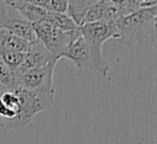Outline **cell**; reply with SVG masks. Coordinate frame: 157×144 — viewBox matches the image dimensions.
Listing matches in <instances>:
<instances>
[{
	"label": "cell",
	"mask_w": 157,
	"mask_h": 144,
	"mask_svg": "<svg viewBox=\"0 0 157 144\" xmlns=\"http://www.w3.org/2000/svg\"><path fill=\"white\" fill-rule=\"evenodd\" d=\"M26 53L12 52V50H1L0 49V60L11 70H17L22 64Z\"/></svg>",
	"instance_id": "cell-16"
},
{
	"label": "cell",
	"mask_w": 157,
	"mask_h": 144,
	"mask_svg": "<svg viewBox=\"0 0 157 144\" xmlns=\"http://www.w3.org/2000/svg\"><path fill=\"white\" fill-rule=\"evenodd\" d=\"M81 36L80 30L76 31H60L54 28L50 37L43 43V46L47 48V50L52 54V57L56 60L61 59L66 50L70 48V46Z\"/></svg>",
	"instance_id": "cell-7"
},
{
	"label": "cell",
	"mask_w": 157,
	"mask_h": 144,
	"mask_svg": "<svg viewBox=\"0 0 157 144\" xmlns=\"http://www.w3.org/2000/svg\"><path fill=\"white\" fill-rule=\"evenodd\" d=\"M157 20V5L140 9L136 12L118 18L119 41L125 43L144 42L155 38Z\"/></svg>",
	"instance_id": "cell-2"
},
{
	"label": "cell",
	"mask_w": 157,
	"mask_h": 144,
	"mask_svg": "<svg viewBox=\"0 0 157 144\" xmlns=\"http://www.w3.org/2000/svg\"><path fill=\"white\" fill-rule=\"evenodd\" d=\"M63 58L71 60L78 69L98 71L102 75L108 74L109 64L104 59L102 49L88 43L82 36H80L70 46Z\"/></svg>",
	"instance_id": "cell-3"
},
{
	"label": "cell",
	"mask_w": 157,
	"mask_h": 144,
	"mask_svg": "<svg viewBox=\"0 0 157 144\" xmlns=\"http://www.w3.org/2000/svg\"><path fill=\"white\" fill-rule=\"evenodd\" d=\"M31 47V43L17 34H13L9 31L0 30V49L1 50H12L20 53H27Z\"/></svg>",
	"instance_id": "cell-11"
},
{
	"label": "cell",
	"mask_w": 157,
	"mask_h": 144,
	"mask_svg": "<svg viewBox=\"0 0 157 144\" xmlns=\"http://www.w3.org/2000/svg\"><path fill=\"white\" fill-rule=\"evenodd\" d=\"M81 36L92 46L103 48L108 39H119V30L115 21H98L78 27Z\"/></svg>",
	"instance_id": "cell-6"
},
{
	"label": "cell",
	"mask_w": 157,
	"mask_h": 144,
	"mask_svg": "<svg viewBox=\"0 0 157 144\" xmlns=\"http://www.w3.org/2000/svg\"><path fill=\"white\" fill-rule=\"evenodd\" d=\"M5 1L29 23H34L37 21L44 20L47 16V11L33 4L32 0H5Z\"/></svg>",
	"instance_id": "cell-10"
},
{
	"label": "cell",
	"mask_w": 157,
	"mask_h": 144,
	"mask_svg": "<svg viewBox=\"0 0 157 144\" xmlns=\"http://www.w3.org/2000/svg\"><path fill=\"white\" fill-rule=\"evenodd\" d=\"M45 20L49 21L56 30L60 31H76L78 30V26L71 20V17L67 14H56V12H47Z\"/></svg>",
	"instance_id": "cell-13"
},
{
	"label": "cell",
	"mask_w": 157,
	"mask_h": 144,
	"mask_svg": "<svg viewBox=\"0 0 157 144\" xmlns=\"http://www.w3.org/2000/svg\"><path fill=\"white\" fill-rule=\"evenodd\" d=\"M0 30H5L13 34H17L29 43L37 41L32 30V23L25 20L10 5H7L5 0L0 1Z\"/></svg>",
	"instance_id": "cell-5"
},
{
	"label": "cell",
	"mask_w": 157,
	"mask_h": 144,
	"mask_svg": "<svg viewBox=\"0 0 157 144\" xmlns=\"http://www.w3.org/2000/svg\"><path fill=\"white\" fill-rule=\"evenodd\" d=\"M94 2H96V0H70V1H67L66 14L80 27L83 17L86 16L87 11L91 9V6Z\"/></svg>",
	"instance_id": "cell-12"
},
{
	"label": "cell",
	"mask_w": 157,
	"mask_h": 144,
	"mask_svg": "<svg viewBox=\"0 0 157 144\" xmlns=\"http://www.w3.org/2000/svg\"><path fill=\"white\" fill-rule=\"evenodd\" d=\"M33 4L42 7L47 12H56V14H66L67 10V0H32Z\"/></svg>",
	"instance_id": "cell-15"
},
{
	"label": "cell",
	"mask_w": 157,
	"mask_h": 144,
	"mask_svg": "<svg viewBox=\"0 0 157 144\" xmlns=\"http://www.w3.org/2000/svg\"><path fill=\"white\" fill-rule=\"evenodd\" d=\"M6 91H7V90H6L4 86H1V85H0V96H1L4 92H6Z\"/></svg>",
	"instance_id": "cell-17"
},
{
	"label": "cell",
	"mask_w": 157,
	"mask_h": 144,
	"mask_svg": "<svg viewBox=\"0 0 157 144\" xmlns=\"http://www.w3.org/2000/svg\"><path fill=\"white\" fill-rule=\"evenodd\" d=\"M58 60H53L47 65L28 70L23 74H18V89L29 91H45L55 92L53 85L54 69Z\"/></svg>",
	"instance_id": "cell-4"
},
{
	"label": "cell",
	"mask_w": 157,
	"mask_h": 144,
	"mask_svg": "<svg viewBox=\"0 0 157 144\" xmlns=\"http://www.w3.org/2000/svg\"><path fill=\"white\" fill-rule=\"evenodd\" d=\"M18 98V110L15 118L1 122V127L6 130H17L29 124L34 116L49 110L54 105L55 92L29 91L18 89L15 91Z\"/></svg>",
	"instance_id": "cell-1"
},
{
	"label": "cell",
	"mask_w": 157,
	"mask_h": 144,
	"mask_svg": "<svg viewBox=\"0 0 157 144\" xmlns=\"http://www.w3.org/2000/svg\"><path fill=\"white\" fill-rule=\"evenodd\" d=\"M53 60H56V59H54L52 57V54L47 50V48L39 41H36V42L31 43L28 52L25 54L22 64L18 66V69L16 71L18 74H23L28 70L47 65L48 63H50Z\"/></svg>",
	"instance_id": "cell-8"
},
{
	"label": "cell",
	"mask_w": 157,
	"mask_h": 144,
	"mask_svg": "<svg viewBox=\"0 0 157 144\" xmlns=\"http://www.w3.org/2000/svg\"><path fill=\"white\" fill-rule=\"evenodd\" d=\"M0 85L7 91L18 90V74L16 70H11L0 60Z\"/></svg>",
	"instance_id": "cell-14"
},
{
	"label": "cell",
	"mask_w": 157,
	"mask_h": 144,
	"mask_svg": "<svg viewBox=\"0 0 157 144\" xmlns=\"http://www.w3.org/2000/svg\"><path fill=\"white\" fill-rule=\"evenodd\" d=\"M118 18L119 16L113 0H96L83 17L81 26L98 21H117Z\"/></svg>",
	"instance_id": "cell-9"
}]
</instances>
